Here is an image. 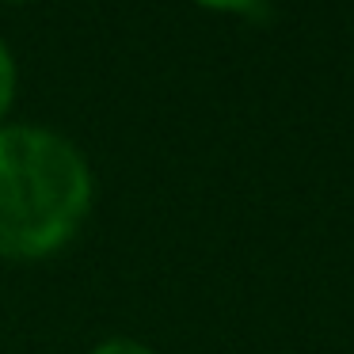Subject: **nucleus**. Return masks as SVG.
I'll return each instance as SVG.
<instances>
[{"label":"nucleus","mask_w":354,"mask_h":354,"mask_svg":"<svg viewBox=\"0 0 354 354\" xmlns=\"http://www.w3.org/2000/svg\"><path fill=\"white\" fill-rule=\"evenodd\" d=\"M95 202L84 149L42 122L0 126V259L39 263L65 252Z\"/></svg>","instance_id":"f257e3e1"},{"label":"nucleus","mask_w":354,"mask_h":354,"mask_svg":"<svg viewBox=\"0 0 354 354\" xmlns=\"http://www.w3.org/2000/svg\"><path fill=\"white\" fill-rule=\"evenodd\" d=\"M16 88H19V65L16 54L4 39H0V126L8 122V111L16 103Z\"/></svg>","instance_id":"f03ea898"},{"label":"nucleus","mask_w":354,"mask_h":354,"mask_svg":"<svg viewBox=\"0 0 354 354\" xmlns=\"http://www.w3.org/2000/svg\"><path fill=\"white\" fill-rule=\"evenodd\" d=\"M88 354H156L153 346H145L141 339H130V335H111L103 343H95Z\"/></svg>","instance_id":"7ed1b4c3"},{"label":"nucleus","mask_w":354,"mask_h":354,"mask_svg":"<svg viewBox=\"0 0 354 354\" xmlns=\"http://www.w3.org/2000/svg\"><path fill=\"white\" fill-rule=\"evenodd\" d=\"M202 12H217V16H244V12L259 8V0H191Z\"/></svg>","instance_id":"20e7f679"},{"label":"nucleus","mask_w":354,"mask_h":354,"mask_svg":"<svg viewBox=\"0 0 354 354\" xmlns=\"http://www.w3.org/2000/svg\"><path fill=\"white\" fill-rule=\"evenodd\" d=\"M4 4H31V0H4Z\"/></svg>","instance_id":"39448f33"}]
</instances>
